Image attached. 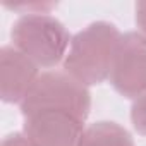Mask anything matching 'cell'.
I'll return each instance as SVG.
<instances>
[{
  "label": "cell",
  "instance_id": "cell-1",
  "mask_svg": "<svg viewBox=\"0 0 146 146\" xmlns=\"http://www.w3.org/2000/svg\"><path fill=\"white\" fill-rule=\"evenodd\" d=\"M122 33L113 23L95 21L78 31L70 40L62 62L64 72L84 86H96L110 78L112 64Z\"/></svg>",
  "mask_w": 146,
  "mask_h": 146
},
{
  "label": "cell",
  "instance_id": "cell-2",
  "mask_svg": "<svg viewBox=\"0 0 146 146\" xmlns=\"http://www.w3.org/2000/svg\"><path fill=\"white\" fill-rule=\"evenodd\" d=\"M12 46L23 52L41 69L64 62L72 36L62 21L52 14L21 16L11 29Z\"/></svg>",
  "mask_w": 146,
  "mask_h": 146
},
{
  "label": "cell",
  "instance_id": "cell-3",
  "mask_svg": "<svg viewBox=\"0 0 146 146\" xmlns=\"http://www.w3.org/2000/svg\"><path fill=\"white\" fill-rule=\"evenodd\" d=\"M19 108L23 117L36 112L57 110L67 112L86 122L91 110V93L88 86L69 76L67 72L46 70L40 74Z\"/></svg>",
  "mask_w": 146,
  "mask_h": 146
},
{
  "label": "cell",
  "instance_id": "cell-4",
  "mask_svg": "<svg viewBox=\"0 0 146 146\" xmlns=\"http://www.w3.org/2000/svg\"><path fill=\"white\" fill-rule=\"evenodd\" d=\"M108 81L120 96L129 100L146 93V38L139 31L122 35Z\"/></svg>",
  "mask_w": 146,
  "mask_h": 146
},
{
  "label": "cell",
  "instance_id": "cell-5",
  "mask_svg": "<svg viewBox=\"0 0 146 146\" xmlns=\"http://www.w3.org/2000/svg\"><path fill=\"white\" fill-rule=\"evenodd\" d=\"M83 131V120L57 110L31 113L23 124V132L33 146H78Z\"/></svg>",
  "mask_w": 146,
  "mask_h": 146
},
{
  "label": "cell",
  "instance_id": "cell-6",
  "mask_svg": "<svg viewBox=\"0 0 146 146\" xmlns=\"http://www.w3.org/2000/svg\"><path fill=\"white\" fill-rule=\"evenodd\" d=\"M40 67L12 45L0 50V98L4 103H19L26 98L36 79Z\"/></svg>",
  "mask_w": 146,
  "mask_h": 146
},
{
  "label": "cell",
  "instance_id": "cell-7",
  "mask_svg": "<svg viewBox=\"0 0 146 146\" xmlns=\"http://www.w3.org/2000/svg\"><path fill=\"white\" fill-rule=\"evenodd\" d=\"M78 146H134V139L120 124L100 120L84 127Z\"/></svg>",
  "mask_w": 146,
  "mask_h": 146
},
{
  "label": "cell",
  "instance_id": "cell-8",
  "mask_svg": "<svg viewBox=\"0 0 146 146\" xmlns=\"http://www.w3.org/2000/svg\"><path fill=\"white\" fill-rule=\"evenodd\" d=\"M5 9H11L14 12H19L21 16H29V14H50L57 4L55 2H21V4H4Z\"/></svg>",
  "mask_w": 146,
  "mask_h": 146
},
{
  "label": "cell",
  "instance_id": "cell-9",
  "mask_svg": "<svg viewBox=\"0 0 146 146\" xmlns=\"http://www.w3.org/2000/svg\"><path fill=\"white\" fill-rule=\"evenodd\" d=\"M131 122L137 134L146 136V93L132 100L131 105Z\"/></svg>",
  "mask_w": 146,
  "mask_h": 146
},
{
  "label": "cell",
  "instance_id": "cell-10",
  "mask_svg": "<svg viewBox=\"0 0 146 146\" xmlns=\"http://www.w3.org/2000/svg\"><path fill=\"white\" fill-rule=\"evenodd\" d=\"M134 21L137 31L146 38V2H137L134 7Z\"/></svg>",
  "mask_w": 146,
  "mask_h": 146
},
{
  "label": "cell",
  "instance_id": "cell-11",
  "mask_svg": "<svg viewBox=\"0 0 146 146\" xmlns=\"http://www.w3.org/2000/svg\"><path fill=\"white\" fill-rule=\"evenodd\" d=\"M0 146H33V144L24 136V132H12V134L4 137V141H2Z\"/></svg>",
  "mask_w": 146,
  "mask_h": 146
}]
</instances>
